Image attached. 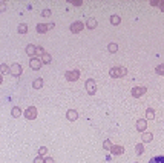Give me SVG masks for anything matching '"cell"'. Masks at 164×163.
<instances>
[{
  "label": "cell",
  "mask_w": 164,
  "mask_h": 163,
  "mask_svg": "<svg viewBox=\"0 0 164 163\" xmlns=\"http://www.w3.org/2000/svg\"><path fill=\"white\" fill-rule=\"evenodd\" d=\"M51 60H52L51 54L45 52V54H43V56H42V62H43V63H51Z\"/></svg>",
  "instance_id": "cell-23"
},
{
  "label": "cell",
  "mask_w": 164,
  "mask_h": 163,
  "mask_svg": "<svg viewBox=\"0 0 164 163\" xmlns=\"http://www.w3.org/2000/svg\"><path fill=\"white\" fill-rule=\"evenodd\" d=\"M37 54H40V56H43V54H45V49H43L42 46H37Z\"/></svg>",
  "instance_id": "cell-30"
},
{
  "label": "cell",
  "mask_w": 164,
  "mask_h": 163,
  "mask_svg": "<svg viewBox=\"0 0 164 163\" xmlns=\"http://www.w3.org/2000/svg\"><path fill=\"white\" fill-rule=\"evenodd\" d=\"M80 77V72L77 71V69H74V71H68L66 74H64V79L69 80V82H77Z\"/></svg>",
  "instance_id": "cell-6"
},
{
  "label": "cell",
  "mask_w": 164,
  "mask_h": 163,
  "mask_svg": "<svg viewBox=\"0 0 164 163\" xmlns=\"http://www.w3.org/2000/svg\"><path fill=\"white\" fill-rule=\"evenodd\" d=\"M17 31L20 32V34H26V32H28V26H26L25 23H20L19 28H17Z\"/></svg>",
  "instance_id": "cell-24"
},
{
  "label": "cell",
  "mask_w": 164,
  "mask_h": 163,
  "mask_svg": "<svg viewBox=\"0 0 164 163\" xmlns=\"http://www.w3.org/2000/svg\"><path fill=\"white\" fill-rule=\"evenodd\" d=\"M152 139H154V134H152V132H143V137H141L143 143H149V142H152Z\"/></svg>",
  "instance_id": "cell-14"
},
{
  "label": "cell",
  "mask_w": 164,
  "mask_h": 163,
  "mask_svg": "<svg viewBox=\"0 0 164 163\" xmlns=\"http://www.w3.org/2000/svg\"><path fill=\"white\" fill-rule=\"evenodd\" d=\"M146 118H147V120L155 118V111L152 109V108H147V109H146Z\"/></svg>",
  "instance_id": "cell-18"
},
{
  "label": "cell",
  "mask_w": 164,
  "mask_h": 163,
  "mask_svg": "<svg viewBox=\"0 0 164 163\" xmlns=\"http://www.w3.org/2000/svg\"><path fill=\"white\" fill-rule=\"evenodd\" d=\"M11 114H12V117H14V118H19V117L21 116V109H20L19 106H14V108H12V111H11Z\"/></svg>",
  "instance_id": "cell-19"
},
{
  "label": "cell",
  "mask_w": 164,
  "mask_h": 163,
  "mask_svg": "<svg viewBox=\"0 0 164 163\" xmlns=\"http://www.w3.org/2000/svg\"><path fill=\"white\" fill-rule=\"evenodd\" d=\"M21 66L19 63H12V66H11V74L12 75H15V77H19V75H21Z\"/></svg>",
  "instance_id": "cell-7"
},
{
  "label": "cell",
  "mask_w": 164,
  "mask_h": 163,
  "mask_svg": "<svg viewBox=\"0 0 164 163\" xmlns=\"http://www.w3.org/2000/svg\"><path fill=\"white\" fill-rule=\"evenodd\" d=\"M111 23L113 25V26H118L120 23H121V17H120V15H112V17H111Z\"/></svg>",
  "instance_id": "cell-16"
},
{
  "label": "cell",
  "mask_w": 164,
  "mask_h": 163,
  "mask_svg": "<svg viewBox=\"0 0 164 163\" xmlns=\"http://www.w3.org/2000/svg\"><path fill=\"white\" fill-rule=\"evenodd\" d=\"M135 163H138V162H135Z\"/></svg>",
  "instance_id": "cell-35"
},
{
  "label": "cell",
  "mask_w": 164,
  "mask_h": 163,
  "mask_svg": "<svg viewBox=\"0 0 164 163\" xmlns=\"http://www.w3.org/2000/svg\"><path fill=\"white\" fill-rule=\"evenodd\" d=\"M26 54H28L31 59H34V56L37 54V46H34V45H28V46H26Z\"/></svg>",
  "instance_id": "cell-12"
},
{
  "label": "cell",
  "mask_w": 164,
  "mask_h": 163,
  "mask_svg": "<svg viewBox=\"0 0 164 163\" xmlns=\"http://www.w3.org/2000/svg\"><path fill=\"white\" fill-rule=\"evenodd\" d=\"M25 117L28 118V120H34L37 118V108L35 106H29L25 109Z\"/></svg>",
  "instance_id": "cell-3"
},
{
  "label": "cell",
  "mask_w": 164,
  "mask_h": 163,
  "mask_svg": "<svg viewBox=\"0 0 164 163\" xmlns=\"http://www.w3.org/2000/svg\"><path fill=\"white\" fill-rule=\"evenodd\" d=\"M46 153H48V148H46V146H42V148L39 149V154H40V157H42V155H46Z\"/></svg>",
  "instance_id": "cell-28"
},
{
  "label": "cell",
  "mask_w": 164,
  "mask_h": 163,
  "mask_svg": "<svg viewBox=\"0 0 164 163\" xmlns=\"http://www.w3.org/2000/svg\"><path fill=\"white\" fill-rule=\"evenodd\" d=\"M97 25H98V23H97V20H95L94 17H89V19L86 20V26H87L89 29H95Z\"/></svg>",
  "instance_id": "cell-13"
},
{
  "label": "cell",
  "mask_w": 164,
  "mask_h": 163,
  "mask_svg": "<svg viewBox=\"0 0 164 163\" xmlns=\"http://www.w3.org/2000/svg\"><path fill=\"white\" fill-rule=\"evenodd\" d=\"M8 72H11V68H8V65H2V74H8Z\"/></svg>",
  "instance_id": "cell-27"
},
{
  "label": "cell",
  "mask_w": 164,
  "mask_h": 163,
  "mask_svg": "<svg viewBox=\"0 0 164 163\" xmlns=\"http://www.w3.org/2000/svg\"><path fill=\"white\" fill-rule=\"evenodd\" d=\"M45 163H54V159L52 157H48V159H45Z\"/></svg>",
  "instance_id": "cell-33"
},
{
  "label": "cell",
  "mask_w": 164,
  "mask_h": 163,
  "mask_svg": "<svg viewBox=\"0 0 164 163\" xmlns=\"http://www.w3.org/2000/svg\"><path fill=\"white\" fill-rule=\"evenodd\" d=\"M42 65H43V62L40 60V59H31L29 60V66L32 68V69H40L42 68Z\"/></svg>",
  "instance_id": "cell-8"
},
{
  "label": "cell",
  "mask_w": 164,
  "mask_h": 163,
  "mask_svg": "<svg viewBox=\"0 0 164 163\" xmlns=\"http://www.w3.org/2000/svg\"><path fill=\"white\" fill-rule=\"evenodd\" d=\"M42 15H43V17H51V9H43Z\"/></svg>",
  "instance_id": "cell-29"
},
{
  "label": "cell",
  "mask_w": 164,
  "mask_h": 163,
  "mask_svg": "<svg viewBox=\"0 0 164 163\" xmlns=\"http://www.w3.org/2000/svg\"><path fill=\"white\" fill-rule=\"evenodd\" d=\"M81 3H83L81 0H75V2H72V5H74V6H80Z\"/></svg>",
  "instance_id": "cell-32"
},
{
  "label": "cell",
  "mask_w": 164,
  "mask_h": 163,
  "mask_svg": "<svg viewBox=\"0 0 164 163\" xmlns=\"http://www.w3.org/2000/svg\"><path fill=\"white\" fill-rule=\"evenodd\" d=\"M147 128V120L144 118H140V120H136V129H138L140 132H144Z\"/></svg>",
  "instance_id": "cell-9"
},
{
  "label": "cell",
  "mask_w": 164,
  "mask_h": 163,
  "mask_svg": "<svg viewBox=\"0 0 164 163\" xmlns=\"http://www.w3.org/2000/svg\"><path fill=\"white\" fill-rule=\"evenodd\" d=\"M48 29H49V25H45V23H39V25H37V32H40V34H45Z\"/></svg>",
  "instance_id": "cell-15"
},
{
  "label": "cell",
  "mask_w": 164,
  "mask_h": 163,
  "mask_svg": "<svg viewBox=\"0 0 164 163\" xmlns=\"http://www.w3.org/2000/svg\"><path fill=\"white\" fill-rule=\"evenodd\" d=\"M149 163H164V155H155L149 160Z\"/></svg>",
  "instance_id": "cell-17"
},
{
  "label": "cell",
  "mask_w": 164,
  "mask_h": 163,
  "mask_svg": "<svg viewBox=\"0 0 164 163\" xmlns=\"http://www.w3.org/2000/svg\"><path fill=\"white\" fill-rule=\"evenodd\" d=\"M155 72H156V74H160V75H164V63L155 68Z\"/></svg>",
  "instance_id": "cell-25"
},
{
  "label": "cell",
  "mask_w": 164,
  "mask_h": 163,
  "mask_svg": "<svg viewBox=\"0 0 164 163\" xmlns=\"http://www.w3.org/2000/svg\"><path fill=\"white\" fill-rule=\"evenodd\" d=\"M146 91H147L146 86H135V88L132 89V97L138 99V97H141V95L146 94Z\"/></svg>",
  "instance_id": "cell-5"
},
{
  "label": "cell",
  "mask_w": 164,
  "mask_h": 163,
  "mask_svg": "<svg viewBox=\"0 0 164 163\" xmlns=\"http://www.w3.org/2000/svg\"><path fill=\"white\" fill-rule=\"evenodd\" d=\"M160 5H161V11H164V2H161Z\"/></svg>",
  "instance_id": "cell-34"
},
{
  "label": "cell",
  "mask_w": 164,
  "mask_h": 163,
  "mask_svg": "<svg viewBox=\"0 0 164 163\" xmlns=\"http://www.w3.org/2000/svg\"><path fill=\"white\" fill-rule=\"evenodd\" d=\"M112 143H111V140H104V143H103V148H104V149H111L112 148Z\"/></svg>",
  "instance_id": "cell-26"
},
{
  "label": "cell",
  "mask_w": 164,
  "mask_h": 163,
  "mask_svg": "<svg viewBox=\"0 0 164 163\" xmlns=\"http://www.w3.org/2000/svg\"><path fill=\"white\" fill-rule=\"evenodd\" d=\"M107 51L111 54H115L118 51V45H117V43H109V45H107Z\"/></svg>",
  "instance_id": "cell-20"
},
{
  "label": "cell",
  "mask_w": 164,
  "mask_h": 163,
  "mask_svg": "<svg viewBox=\"0 0 164 163\" xmlns=\"http://www.w3.org/2000/svg\"><path fill=\"white\" fill-rule=\"evenodd\" d=\"M34 163H45V160H43L42 157H35V160H34Z\"/></svg>",
  "instance_id": "cell-31"
},
{
  "label": "cell",
  "mask_w": 164,
  "mask_h": 163,
  "mask_svg": "<svg viewBox=\"0 0 164 163\" xmlns=\"http://www.w3.org/2000/svg\"><path fill=\"white\" fill-rule=\"evenodd\" d=\"M66 117H68V120L74 122V120H77V118H78V112L75 111V109H69V111L66 112Z\"/></svg>",
  "instance_id": "cell-11"
},
{
  "label": "cell",
  "mask_w": 164,
  "mask_h": 163,
  "mask_svg": "<svg viewBox=\"0 0 164 163\" xmlns=\"http://www.w3.org/2000/svg\"><path fill=\"white\" fill-rule=\"evenodd\" d=\"M69 29L72 31L74 34H78L80 31H83V29H84V23H83V22H74V23L69 26Z\"/></svg>",
  "instance_id": "cell-4"
},
{
  "label": "cell",
  "mask_w": 164,
  "mask_h": 163,
  "mask_svg": "<svg viewBox=\"0 0 164 163\" xmlns=\"http://www.w3.org/2000/svg\"><path fill=\"white\" fill-rule=\"evenodd\" d=\"M32 86H34L35 89H40L42 86H43V80L42 79H35L34 82H32Z\"/></svg>",
  "instance_id": "cell-21"
},
{
  "label": "cell",
  "mask_w": 164,
  "mask_h": 163,
  "mask_svg": "<svg viewBox=\"0 0 164 163\" xmlns=\"http://www.w3.org/2000/svg\"><path fill=\"white\" fill-rule=\"evenodd\" d=\"M127 74V69L124 66H117V68H112L111 71H109V75H111L112 79H120V77H124V75Z\"/></svg>",
  "instance_id": "cell-1"
},
{
  "label": "cell",
  "mask_w": 164,
  "mask_h": 163,
  "mask_svg": "<svg viewBox=\"0 0 164 163\" xmlns=\"http://www.w3.org/2000/svg\"><path fill=\"white\" fill-rule=\"evenodd\" d=\"M111 153L113 154V155H121L123 153H124V148L121 145H113L112 148H111Z\"/></svg>",
  "instance_id": "cell-10"
},
{
  "label": "cell",
  "mask_w": 164,
  "mask_h": 163,
  "mask_svg": "<svg viewBox=\"0 0 164 163\" xmlns=\"http://www.w3.org/2000/svg\"><path fill=\"white\" fill-rule=\"evenodd\" d=\"M135 153L138 154V155H141L144 153V146H143V143H138V145H135Z\"/></svg>",
  "instance_id": "cell-22"
},
{
  "label": "cell",
  "mask_w": 164,
  "mask_h": 163,
  "mask_svg": "<svg viewBox=\"0 0 164 163\" xmlns=\"http://www.w3.org/2000/svg\"><path fill=\"white\" fill-rule=\"evenodd\" d=\"M84 88H86V91H87V94H89V95H94L95 92H97V83H95V80L94 79H87L86 83H84Z\"/></svg>",
  "instance_id": "cell-2"
}]
</instances>
